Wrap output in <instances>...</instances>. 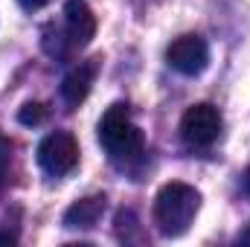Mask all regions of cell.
Returning <instances> with one entry per match:
<instances>
[{"instance_id": "obj_1", "label": "cell", "mask_w": 250, "mask_h": 247, "mask_svg": "<svg viewBox=\"0 0 250 247\" xmlns=\"http://www.w3.org/2000/svg\"><path fill=\"white\" fill-rule=\"evenodd\" d=\"M198 209H201L198 189L184 184V181H172V184L160 186V192L154 198V224L169 239L184 236L192 227Z\"/></svg>"}, {"instance_id": "obj_2", "label": "cell", "mask_w": 250, "mask_h": 247, "mask_svg": "<svg viewBox=\"0 0 250 247\" xmlns=\"http://www.w3.org/2000/svg\"><path fill=\"white\" fill-rule=\"evenodd\" d=\"M99 143L102 148L114 157V160H140L143 151H146V140H143V131L140 125L131 120L128 114V105L117 102L105 111V117L99 120Z\"/></svg>"}, {"instance_id": "obj_3", "label": "cell", "mask_w": 250, "mask_h": 247, "mask_svg": "<svg viewBox=\"0 0 250 247\" xmlns=\"http://www.w3.org/2000/svg\"><path fill=\"white\" fill-rule=\"evenodd\" d=\"M221 137V114L209 102H198L181 117V140L192 148H207Z\"/></svg>"}, {"instance_id": "obj_4", "label": "cell", "mask_w": 250, "mask_h": 247, "mask_svg": "<svg viewBox=\"0 0 250 247\" xmlns=\"http://www.w3.org/2000/svg\"><path fill=\"white\" fill-rule=\"evenodd\" d=\"M76 163H79V143L73 140V134L53 131L38 143V166L47 175L64 178L76 169Z\"/></svg>"}, {"instance_id": "obj_5", "label": "cell", "mask_w": 250, "mask_h": 247, "mask_svg": "<svg viewBox=\"0 0 250 247\" xmlns=\"http://www.w3.org/2000/svg\"><path fill=\"white\" fill-rule=\"evenodd\" d=\"M166 64L181 76H201L209 64V47L201 35H181L169 44Z\"/></svg>"}, {"instance_id": "obj_6", "label": "cell", "mask_w": 250, "mask_h": 247, "mask_svg": "<svg viewBox=\"0 0 250 247\" xmlns=\"http://www.w3.org/2000/svg\"><path fill=\"white\" fill-rule=\"evenodd\" d=\"M96 35V15L84 0H67L64 3V38L70 50H82Z\"/></svg>"}, {"instance_id": "obj_7", "label": "cell", "mask_w": 250, "mask_h": 247, "mask_svg": "<svg viewBox=\"0 0 250 247\" xmlns=\"http://www.w3.org/2000/svg\"><path fill=\"white\" fill-rule=\"evenodd\" d=\"M96 70H99L96 59L79 62L62 79V99L70 108H76V105H82V102L87 99V93H90V87H93V82H96Z\"/></svg>"}, {"instance_id": "obj_8", "label": "cell", "mask_w": 250, "mask_h": 247, "mask_svg": "<svg viewBox=\"0 0 250 247\" xmlns=\"http://www.w3.org/2000/svg\"><path fill=\"white\" fill-rule=\"evenodd\" d=\"M108 206V198L105 195H90V198H79L73 201L67 209H64V227L67 230H90L99 224L102 212Z\"/></svg>"}, {"instance_id": "obj_9", "label": "cell", "mask_w": 250, "mask_h": 247, "mask_svg": "<svg viewBox=\"0 0 250 247\" xmlns=\"http://www.w3.org/2000/svg\"><path fill=\"white\" fill-rule=\"evenodd\" d=\"M47 117V108L41 102H26L21 111H18V123L21 125H41Z\"/></svg>"}, {"instance_id": "obj_10", "label": "cell", "mask_w": 250, "mask_h": 247, "mask_svg": "<svg viewBox=\"0 0 250 247\" xmlns=\"http://www.w3.org/2000/svg\"><path fill=\"white\" fill-rule=\"evenodd\" d=\"M9 160H12V154H9V143L0 137V189L6 186V178H9Z\"/></svg>"}, {"instance_id": "obj_11", "label": "cell", "mask_w": 250, "mask_h": 247, "mask_svg": "<svg viewBox=\"0 0 250 247\" xmlns=\"http://www.w3.org/2000/svg\"><path fill=\"white\" fill-rule=\"evenodd\" d=\"M21 3V9H26V12H38V9H44L50 0H18Z\"/></svg>"}, {"instance_id": "obj_12", "label": "cell", "mask_w": 250, "mask_h": 247, "mask_svg": "<svg viewBox=\"0 0 250 247\" xmlns=\"http://www.w3.org/2000/svg\"><path fill=\"white\" fill-rule=\"evenodd\" d=\"M0 245H15V236H6V233H0Z\"/></svg>"}, {"instance_id": "obj_13", "label": "cell", "mask_w": 250, "mask_h": 247, "mask_svg": "<svg viewBox=\"0 0 250 247\" xmlns=\"http://www.w3.org/2000/svg\"><path fill=\"white\" fill-rule=\"evenodd\" d=\"M245 189L250 192V169H248V175H245Z\"/></svg>"}]
</instances>
